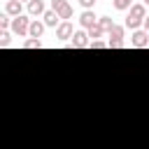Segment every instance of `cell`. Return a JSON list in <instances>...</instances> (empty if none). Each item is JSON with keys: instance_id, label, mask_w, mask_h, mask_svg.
Listing matches in <instances>:
<instances>
[{"instance_id": "6da1fadb", "label": "cell", "mask_w": 149, "mask_h": 149, "mask_svg": "<svg viewBox=\"0 0 149 149\" xmlns=\"http://www.w3.org/2000/svg\"><path fill=\"white\" fill-rule=\"evenodd\" d=\"M144 16H147V7H144L142 2H133V7L128 9V16H126V23H123V28L140 30V26H142Z\"/></svg>"}, {"instance_id": "7a4b0ae2", "label": "cell", "mask_w": 149, "mask_h": 149, "mask_svg": "<svg viewBox=\"0 0 149 149\" xmlns=\"http://www.w3.org/2000/svg\"><path fill=\"white\" fill-rule=\"evenodd\" d=\"M123 33H126V28L114 23L107 30V49H121L123 47Z\"/></svg>"}, {"instance_id": "3957f363", "label": "cell", "mask_w": 149, "mask_h": 149, "mask_svg": "<svg viewBox=\"0 0 149 149\" xmlns=\"http://www.w3.org/2000/svg\"><path fill=\"white\" fill-rule=\"evenodd\" d=\"M28 26H30V19H28L26 14L14 16L12 23H9V33H12V35H19V37H26V35H28Z\"/></svg>"}, {"instance_id": "277c9868", "label": "cell", "mask_w": 149, "mask_h": 149, "mask_svg": "<svg viewBox=\"0 0 149 149\" xmlns=\"http://www.w3.org/2000/svg\"><path fill=\"white\" fill-rule=\"evenodd\" d=\"M51 12H56L61 21L72 19V5L68 0H51Z\"/></svg>"}, {"instance_id": "5b68a950", "label": "cell", "mask_w": 149, "mask_h": 149, "mask_svg": "<svg viewBox=\"0 0 149 149\" xmlns=\"http://www.w3.org/2000/svg\"><path fill=\"white\" fill-rule=\"evenodd\" d=\"M130 44H133L135 49H147V47H149V33H144V30H133Z\"/></svg>"}, {"instance_id": "8992f818", "label": "cell", "mask_w": 149, "mask_h": 149, "mask_svg": "<svg viewBox=\"0 0 149 149\" xmlns=\"http://www.w3.org/2000/svg\"><path fill=\"white\" fill-rule=\"evenodd\" d=\"M95 23H98L95 12H93V9H84L81 16H79V26H81V30H88V28H93Z\"/></svg>"}, {"instance_id": "52a82bcc", "label": "cell", "mask_w": 149, "mask_h": 149, "mask_svg": "<svg viewBox=\"0 0 149 149\" xmlns=\"http://www.w3.org/2000/svg\"><path fill=\"white\" fill-rule=\"evenodd\" d=\"M70 47H72V49H84V47H88V35H86V30H74L72 37H70Z\"/></svg>"}, {"instance_id": "ba28073f", "label": "cell", "mask_w": 149, "mask_h": 149, "mask_svg": "<svg viewBox=\"0 0 149 149\" xmlns=\"http://www.w3.org/2000/svg\"><path fill=\"white\" fill-rule=\"evenodd\" d=\"M72 33H74L72 23H70V21H61V23H58V28H56V40H70V37H72Z\"/></svg>"}, {"instance_id": "9c48e42d", "label": "cell", "mask_w": 149, "mask_h": 149, "mask_svg": "<svg viewBox=\"0 0 149 149\" xmlns=\"http://www.w3.org/2000/svg\"><path fill=\"white\" fill-rule=\"evenodd\" d=\"M44 23L40 21V19H30V26H28V37H35V40H40L42 37V33H44Z\"/></svg>"}, {"instance_id": "30bf717a", "label": "cell", "mask_w": 149, "mask_h": 149, "mask_svg": "<svg viewBox=\"0 0 149 149\" xmlns=\"http://www.w3.org/2000/svg\"><path fill=\"white\" fill-rule=\"evenodd\" d=\"M5 14H7L9 19L21 16V14H23V5H21L19 0H7V5H5Z\"/></svg>"}, {"instance_id": "8fae6325", "label": "cell", "mask_w": 149, "mask_h": 149, "mask_svg": "<svg viewBox=\"0 0 149 149\" xmlns=\"http://www.w3.org/2000/svg\"><path fill=\"white\" fill-rule=\"evenodd\" d=\"M47 9H44V2L42 0H30L28 2V16H33V19H37V16H42Z\"/></svg>"}, {"instance_id": "7c38bea8", "label": "cell", "mask_w": 149, "mask_h": 149, "mask_svg": "<svg viewBox=\"0 0 149 149\" xmlns=\"http://www.w3.org/2000/svg\"><path fill=\"white\" fill-rule=\"evenodd\" d=\"M42 23H44L47 28H58V23H61V19H58V14H56V12H51V9H47V12L42 14Z\"/></svg>"}, {"instance_id": "4fadbf2b", "label": "cell", "mask_w": 149, "mask_h": 149, "mask_svg": "<svg viewBox=\"0 0 149 149\" xmlns=\"http://www.w3.org/2000/svg\"><path fill=\"white\" fill-rule=\"evenodd\" d=\"M95 26H98V28H100L102 33H107V30H109V28L114 26V21H112L109 16H98V23H95Z\"/></svg>"}, {"instance_id": "5bb4252c", "label": "cell", "mask_w": 149, "mask_h": 149, "mask_svg": "<svg viewBox=\"0 0 149 149\" xmlns=\"http://www.w3.org/2000/svg\"><path fill=\"white\" fill-rule=\"evenodd\" d=\"M112 5H114V9H119V12H128V9L133 7V0H112Z\"/></svg>"}, {"instance_id": "9a60e30c", "label": "cell", "mask_w": 149, "mask_h": 149, "mask_svg": "<svg viewBox=\"0 0 149 149\" xmlns=\"http://www.w3.org/2000/svg\"><path fill=\"white\" fill-rule=\"evenodd\" d=\"M86 35H88V42H93V40H100L105 33H102L98 26H93V28H88V30H86Z\"/></svg>"}, {"instance_id": "2e32d148", "label": "cell", "mask_w": 149, "mask_h": 149, "mask_svg": "<svg viewBox=\"0 0 149 149\" xmlns=\"http://www.w3.org/2000/svg\"><path fill=\"white\" fill-rule=\"evenodd\" d=\"M0 47H12V33L9 30H0Z\"/></svg>"}, {"instance_id": "e0dca14e", "label": "cell", "mask_w": 149, "mask_h": 149, "mask_svg": "<svg viewBox=\"0 0 149 149\" xmlns=\"http://www.w3.org/2000/svg\"><path fill=\"white\" fill-rule=\"evenodd\" d=\"M40 47H42V42L35 40V37H28V40L23 42V49H40Z\"/></svg>"}, {"instance_id": "ac0fdd59", "label": "cell", "mask_w": 149, "mask_h": 149, "mask_svg": "<svg viewBox=\"0 0 149 149\" xmlns=\"http://www.w3.org/2000/svg\"><path fill=\"white\" fill-rule=\"evenodd\" d=\"M9 23H12V19L2 12V14H0V30H7V28H9Z\"/></svg>"}, {"instance_id": "d6986e66", "label": "cell", "mask_w": 149, "mask_h": 149, "mask_svg": "<svg viewBox=\"0 0 149 149\" xmlns=\"http://www.w3.org/2000/svg\"><path fill=\"white\" fill-rule=\"evenodd\" d=\"M88 47H91V49H107V42H102V40H93V42H88Z\"/></svg>"}, {"instance_id": "ffe728a7", "label": "cell", "mask_w": 149, "mask_h": 149, "mask_svg": "<svg viewBox=\"0 0 149 149\" xmlns=\"http://www.w3.org/2000/svg\"><path fill=\"white\" fill-rule=\"evenodd\" d=\"M79 5H81L84 9H93V5H95V0H79Z\"/></svg>"}, {"instance_id": "44dd1931", "label": "cell", "mask_w": 149, "mask_h": 149, "mask_svg": "<svg viewBox=\"0 0 149 149\" xmlns=\"http://www.w3.org/2000/svg\"><path fill=\"white\" fill-rule=\"evenodd\" d=\"M19 2H21V5H23V2H30V0H19Z\"/></svg>"}, {"instance_id": "7402d4cb", "label": "cell", "mask_w": 149, "mask_h": 149, "mask_svg": "<svg viewBox=\"0 0 149 149\" xmlns=\"http://www.w3.org/2000/svg\"><path fill=\"white\" fill-rule=\"evenodd\" d=\"M142 5H144V7H147V5H149V0H144V2H142Z\"/></svg>"}]
</instances>
